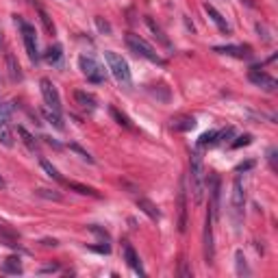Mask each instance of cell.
Instances as JSON below:
<instances>
[{
    "label": "cell",
    "mask_w": 278,
    "mask_h": 278,
    "mask_svg": "<svg viewBox=\"0 0 278 278\" xmlns=\"http://www.w3.org/2000/svg\"><path fill=\"white\" fill-rule=\"evenodd\" d=\"M189 187H192V194H194V202L200 204L204 198L206 172H204L202 155H200L198 150H194L192 157H189Z\"/></svg>",
    "instance_id": "6da1fadb"
},
{
    "label": "cell",
    "mask_w": 278,
    "mask_h": 278,
    "mask_svg": "<svg viewBox=\"0 0 278 278\" xmlns=\"http://www.w3.org/2000/svg\"><path fill=\"white\" fill-rule=\"evenodd\" d=\"M124 40H126V46L130 48V52H135L137 57L146 59V61H150L155 65H165V59H163L161 54L144 40V37L135 35V33H126V37H124Z\"/></svg>",
    "instance_id": "7a4b0ae2"
},
{
    "label": "cell",
    "mask_w": 278,
    "mask_h": 278,
    "mask_svg": "<svg viewBox=\"0 0 278 278\" xmlns=\"http://www.w3.org/2000/svg\"><path fill=\"white\" fill-rule=\"evenodd\" d=\"M105 59H107V65H109V70H111L113 79H116L119 85L130 87L133 79H130V68H128L126 59H122L118 52H113V50H105Z\"/></svg>",
    "instance_id": "3957f363"
},
{
    "label": "cell",
    "mask_w": 278,
    "mask_h": 278,
    "mask_svg": "<svg viewBox=\"0 0 278 278\" xmlns=\"http://www.w3.org/2000/svg\"><path fill=\"white\" fill-rule=\"evenodd\" d=\"M79 68L85 74V79L94 85H102L107 80V70L96 61L91 54H80L79 57Z\"/></svg>",
    "instance_id": "277c9868"
},
{
    "label": "cell",
    "mask_w": 278,
    "mask_h": 278,
    "mask_svg": "<svg viewBox=\"0 0 278 278\" xmlns=\"http://www.w3.org/2000/svg\"><path fill=\"white\" fill-rule=\"evenodd\" d=\"M15 22H18L20 31H22V40H24V46H26V54H29V59L33 63L40 61V48H37V33L35 29L29 24V22H24L20 18V15H15Z\"/></svg>",
    "instance_id": "5b68a950"
},
{
    "label": "cell",
    "mask_w": 278,
    "mask_h": 278,
    "mask_svg": "<svg viewBox=\"0 0 278 278\" xmlns=\"http://www.w3.org/2000/svg\"><path fill=\"white\" fill-rule=\"evenodd\" d=\"M0 144L13 148V130H11V105L0 102Z\"/></svg>",
    "instance_id": "8992f818"
},
{
    "label": "cell",
    "mask_w": 278,
    "mask_h": 278,
    "mask_svg": "<svg viewBox=\"0 0 278 278\" xmlns=\"http://www.w3.org/2000/svg\"><path fill=\"white\" fill-rule=\"evenodd\" d=\"M40 89H41V96H43L46 107L52 109V111L61 113V96H59V89L54 87L52 80L50 79H41L40 80Z\"/></svg>",
    "instance_id": "52a82bcc"
},
{
    "label": "cell",
    "mask_w": 278,
    "mask_h": 278,
    "mask_svg": "<svg viewBox=\"0 0 278 278\" xmlns=\"http://www.w3.org/2000/svg\"><path fill=\"white\" fill-rule=\"evenodd\" d=\"M248 79H250V83H254L257 87H261V89H265V91H276V79L274 76H270L268 72H263L261 68H252L248 72Z\"/></svg>",
    "instance_id": "ba28073f"
},
{
    "label": "cell",
    "mask_w": 278,
    "mask_h": 278,
    "mask_svg": "<svg viewBox=\"0 0 278 278\" xmlns=\"http://www.w3.org/2000/svg\"><path fill=\"white\" fill-rule=\"evenodd\" d=\"M213 222H215V217L211 215V211H209V213H206V224H204V259H206V263H213V259H215Z\"/></svg>",
    "instance_id": "9c48e42d"
},
{
    "label": "cell",
    "mask_w": 278,
    "mask_h": 278,
    "mask_svg": "<svg viewBox=\"0 0 278 278\" xmlns=\"http://www.w3.org/2000/svg\"><path fill=\"white\" fill-rule=\"evenodd\" d=\"M187 228V187H185V178H181V187H178V231L185 233Z\"/></svg>",
    "instance_id": "30bf717a"
},
{
    "label": "cell",
    "mask_w": 278,
    "mask_h": 278,
    "mask_svg": "<svg viewBox=\"0 0 278 278\" xmlns=\"http://www.w3.org/2000/svg\"><path fill=\"white\" fill-rule=\"evenodd\" d=\"M233 211H235L237 215H241L243 211V204H246V194H243V183H241V176H235V181H233Z\"/></svg>",
    "instance_id": "8fae6325"
},
{
    "label": "cell",
    "mask_w": 278,
    "mask_h": 278,
    "mask_svg": "<svg viewBox=\"0 0 278 278\" xmlns=\"http://www.w3.org/2000/svg\"><path fill=\"white\" fill-rule=\"evenodd\" d=\"M124 259H126V263H128V268L135 272V274H139V276H146V270H144V265H141V259H139V254L135 252V248L130 246L128 241H124Z\"/></svg>",
    "instance_id": "7c38bea8"
},
{
    "label": "cell",
    "mask_w": 278,
    "mask_h": 278,
    "mask_svg": "<svg viewBox=\"0 0 278 278\" xmlns=\"http://www.w3.org/2000/svg\"><path fill=\"white\" fill-rule=\"evenodd\" d=\"M74 100H76V105H79L80 109H85L87 113H94L96 111V107H98V100H96V96L94 94H89V91H74Z\"/></svg>",
    "instance_id": "4fadbf2b"
},
{
    "label": "cell",
    "mask_w": 278,
    "mask_h": 278,
    "mask_svg": "<svg viewBox=\"0 0 278 278\" xmlns=\"http://www.w3.org/2000/svg\"><path fill=\"white\" fill-rule=\"evenodd\" d=\"M213 52L231 54V57H237V59H250L252 57V52H250L248 46H215Z\"/></svg>",
    "instance_id": "5bb4252c"
},
{
    "label": "cell",
    "mask_w": 278,
    "mask_h": 278,
    "mask_svg": "<svg viewBox=\"0 0 278 278\" xmlns=\"http://www.w3.org/2000/svg\"><path fill=\"white\" fill-rule=\"evenodd\" d=\"M204 11H206V15H209L211 20H213V24H215L222 33H226V35L231 33V24H228V22L224 20V15H222L220 11H217V9L213 7V4H204Z\"/></svg>",
    "instance_id": "9a60e30c"
},
{
    "label": "cell",
    "mask_w": 278,
    "mask_h": 278,
    "mask_svg": "<svg viewBox=\"0 0 278 278\" xmlns=\"http://www.w3.org/2000/svg\"><path fill=\"white\" fill-rule=\"evenodd\" d=\"M137 206L150 217V220H155V222L161 220V211L157 209V204L152 202V200H148V198H137Z\"/></svg>",
    "instance_id": "2e32d148"
},
{
    "label": "cell",
    "mask_w": 278,
    "mask_h": 278,
    "mask_svg": "<svg viewBox=\"0 0 278 278\" xmlns=\"http://www.w3.org/2000/svg\"><path fill=\"white\" fill-rule=\"evenodd\" d=\"M144 20H146V26H148V29L152 31V35H155L157 40H159V41H161V43H163V46H165V48H172V43H170V40H167V37H165V33H163V29H161V26L157 24V22L152 20L150 15H146Z\"/></svg>",
    "instance_id": "e0dca14e"
},
{
    "label": "cell",
    "mask_w": 278,
    "mask_h": 278,
    "mask_svg": "<svg viewBox=\"0 0 278 278\" xmlns=\"http://www.w3.org/2000/svg\"><path fill=\"white\" fill-rule=\"evenodd\" d=\"M41 116L46 118V122L52 124V126L57 128V130H63V118H61V113H59V111H52V109L43 107V109H41Z\"/></svg>",
    "instance_id": "ac0fdd59"
},
{
    "label": "cell",
    "mask_w": 278,
    "mask_h": 278,
    "mask_svg": "<svg viewBox=\"0 0 278 278\" xmlns=\"http://www.w3.org/2000/svg\"><path fill=\"white\" fill-rule=\"evenodd\" d=\"M0 239H2L7 246L11 248H18V241H20V235L18 233H13L11 228H7L4 224H0Z\"/></svg>",
    "instance_id": "d6986e66"
},
{
    "label": "cell",
    "mask_w": 278,
    "mask_h": 278,
    "mask_svg": "<svg viewBox=\"0 0 278 278\" xmlns=\"http://www.w3.org/2000/svg\"><path fill=\"white\" fill-rule=\"evenodd\" d=\"M63 183L68 185L70 189H74L76 194H80V196H91V198H100V194H98L94 187H87V185H80V183H74V181H63Z\"/></svg>",
    "instance_id": "ffe728a7"
},
{
    "label": "cell",
    "mask_w": 278,
    "mask_h": 278,
    "mask_svg": "<svg viewBox=\"0 0 278 278\" xmlns=\"http://www.w3.org/2000/svg\"><path fill=\"white\" fill-rule=\"evenodd\" d=\"M172 128L174 130H192V128H196V119L192 116H181V118L172 119Z\"/></svg>",
    "instance_id": "44dd1931"
},
{
    "label": "cell",
    "mask_w": 278,
    "mask_h": 278,
    "mask_svg": "<svg viewBox=\"0 0 278 278\" xmlns=\"http://www.w3.org/2000/svg\"><path fill=\"white\" fill-rule=\"evenodd\" d=\"M7 68H9V79L13 80V83H18V80H22L20 65L15 63V57H13L11 52H7Z\"/></svg>",
    "instance_id": "7402d4cb"
},
{
    "label": "cell",
    "mask_w": 278,
    "mask_h": 278,
    "mask_svg": "<svg viewBox=\"0 0 278 278\" xmlns=\"http://www.w3.org/2000/svg\"><path fill=\"white\" fill-rule=\"evenodd\" d=\"M15 130H18V135L22 137V144H24V146H26V148H29L31 152H37V139L33 137V135L29 133V130H26L24 126H18Z\"/></svg>",
    "instance_id": "603a6c76"
},
{
    "label": "cell",
    "mask_w": 278,
    "mask_h": 278,
    "mask_svg": "<svg viewBox=\"0 0 278 278\" xmlns=\"http://www.w3.org/2000/svg\"><path fill=\"white\" fill-rule=\"evenodd\" d=\"M2 272H4V274H22V263H20V259H18V257L4 259Z\"/></svg>",
    "instance_id": "cb8c5ba5"
},
{
    "label": "cell",
    "mask_w": 278,
    "mask_h": 278,
    "mask_svg": "<svg viewBox=\"0 0 278 278\" xmlns=\"http://www.w3.org/2000/svg\"><path fill=\"white\" fill-rule=\"evenodd\" d=\"M40 165H41V170L46 172L50 178H52V181L63 183V178H61V174H59V170H57V167H54V165H52V163L48 161V159H43V157H41V159H40Z\"/></svg>",
    "instance_id": "d4e9b609"
},
{
    "label": "cell",
    "mask_w": 278,
    "mask_h": 278,
    "mask_svg": "<svg viewBox=\"0 0 278 278\" xmlns=\"http://www.w3.org/2000/svg\"><path fill=\"white\" fill-rule=\"evenodd\" d=\"M109 113H111V118L116 119V122L119 124V126H124V128H128V130H133L135 126L130 124V119H128V116H124V113H119L116 107H109Z\"/></svg>",
    "instance_id": "484cf974"
},
{
    "label": "cell",
    "mask_w": 278,
    "mask_h": 278,
    "mask_svg": "<svg viewBox=\"0 0 278 278\" xmlns=\"http://www.w3.org/2000/svg\"><path fill=\"white\" fill-rule=\"evenodd\" d=\"M61 57H63V52H61V46H59V43L57 46H50L46 52H43V59H46L48 63H54V65L61 61Z\"/></svg>",
    "instance_id": "4316f807"
},
{
    "label": "cell",
    "mask_w": 278,
    "mask_h": 278,
    "mask_svg": "<svg viewBox=\"0 0 278 278\" xmlns=\"http://www.w3.org/2000/svg\"><path fill=\"white\" fill-rule=\"evenodd\" d=\"M235 265H237V274H239V276H250V270H248L246 257H243L241 250H237V252H235Z\"/></svg>",
    "instance_id": "83f0119b"
},
{
    "label": "cell",
    "mask_w": 278,
    "mask_h": 278,
    "mask_svg": "<svg viewBox=\"0 0 278 278\" xmlns=\"http://www.w3.org/2000/svg\"><path fill=\"white\" fill-rule=\"evenodd\" d=\"M215 144H217V130H206V133H202L198 139L200 148H204V146H215Z\"/></svg>",
    "instance_id": "f1b7e54d"
},
{
    "label": "cell",
    "mask_w": 278,
    "mask_h": 278,
    "mask_svg": "<svg viewBox=\"0 0 278 278\" xmlns=\"http://www.w3.org/2000/svg\"><path fill=\"white\" fill-rule=\"evenodd\" d=\"M37 196H41V198H48V200H57V202H59V200H63V196L61 194H57V192H50V189H37V192H35Z\"/></svg>",
    "instance_id": "f546056e"
},
{
    "label": "cell",
    "mask_w": 278,
    "mask_h": 278,
    "mask_svg": "<svg viewBox=\"0 0 278 278\" xmlns=\"http://www.w3.org/2000/svg\"><path fill=\"white\" fill-rule=\"evenodd\" d=\"M40 20H41V24H43V29H46L50 35H54V24L50 22V18H48V13L43 9H40Z\"/></svg>",
    "instance_id": "4dcf8cb0"
},
{
    "label": "cell",
    "mask_w": 278,
    "mask_h": 278,
    "mask_svg": "<svg viewBox=\"0 0 278 278\" xmlns=\"http://www.w3.org/2000/svg\"><path fill=\"white\" fill-rule=\"evenodd\" d=\"M70 150H74L76 155H80V159H85L87 163H94V157H91V155H89V152H87V150H83V148H80V146H76V144H70Z\"/></svg>",
    "instance_id": "1f68e13d"
},
{
    "label": "cell",
    "mask_w": 278,
    "mask_h": 278,
    "mask_svg": "<svg viewBox=\"0 0 278 278\" xmlns=\"http://www.w3.org/2000/svg\"><path fill=\"white\" fill-rule=\"evenodd\" d=\"M252 144V135H239L237 141H233V148H241V146H250Z\"/></svg>",
    "instance_id": "d6a6232c"
},
{
    "label": "cell",
    "mask_w": 278,
    "mask_h": 278,
    "mask_svg": "<svg viewBox=\"0 0 278 278\" xmlns=\"http://www.w3.org/2000/svg\"><path fill=\"white\" fill-rule=\"evenodd\" d=\"M89 231H91V233H94V235H98V237H100V239H102V241H107V243H111V237H109V233H107V231H102V228H100V226H96V224H94V226H89Z\"/></svg>",
    "instance_id": "836d02e7"
},
{
    "label": "cell",
    "mask_w": 278,
    "mask_h": 278,
    "mask_svg": "<svg viewBox=\"0 0 278 278\" xmlns=\"http://www.w3.org/2000/svg\"><path fill=\"white\" fill-rule=\"evenodd\" d=\"M96 26H98V29H100L102 33H107V35H109V33H111V26H109V22H105V20L100 18V15H98V18H96Z\"/></svg>",
    "instance_id": "e575fe53"
},
{
    "label": "cell",
    "mask_w": 278,
    "mask_h": 278,
    "mask_svg": "<svg viewBox=\"0 0 278 278\" xmlns=\"http://www.w3.org/2000/svg\"><path fill=\"white\" fill-rule=\"evenodd\" d=\"M268 161H270L272 170L276 172V148H270V150H268Z\"/></svg>",
    "instance_id": "d590c367"
},
{
    "label": "cell",
    "mask_w": 278,
    "mask_h": 278,
    "mask_svg": "<svg viewBox=\"0 0 278 278\" xmlns=\"http://www.w3.org/2000/svg\"><path fill=\"white\" fill-rule=\"evenodd\" d=\"M178 274H181V276H185V278H189V276H192V270H189L187 268V261H181V270H178Z\"/></svg>",
    "instance_id": "8d00e7d4"
},
{
    "label": "cell",
    "mask_w": 278,
    "mask_h": 278,
    "mask_svg": "<svg viewBox=\"0 0 278 278\" xmlns=\"http://www.w3.org/2000/svg\"><path fill=\"white\" fill-rule=\"evenodd\" d=\"M89 250H96V252H100V254H109L111 252V246H109V243H105V246H89Z\"/></svg>",
    "instance_id": "74e56055"
},
{
    "label": "cell",
    "mask_w": 278,
    "mask_h": 278,
    "mask_svg": "<svg viewBox=\"0 0 278 278\" xmlns=\"http://www.w3.org/2000/svg\"><path fill=\"white\" fill-rule=\"evenodd\" d=\"M254 163L252 161H248V163H241V165H237V170L235 172H246V170H250V167H252Z\"/></svg>",
    "instance_id": "f35d334b"
},
{
    "label": "cell",
    "mask_w": 278,
    "mask_h": 278,
    "mask_svg": "<svg viewBox=\"0 0 278 278\" xmlns=\"http://www.w3.org/2000/svg\"><path fill=\"white\" fill-rule=\"evenodd\" d=\"M0 187H4V181H2V178H0Z\"/></svg>",
    "instance_id": "ab89813d"
}]
</instances>
